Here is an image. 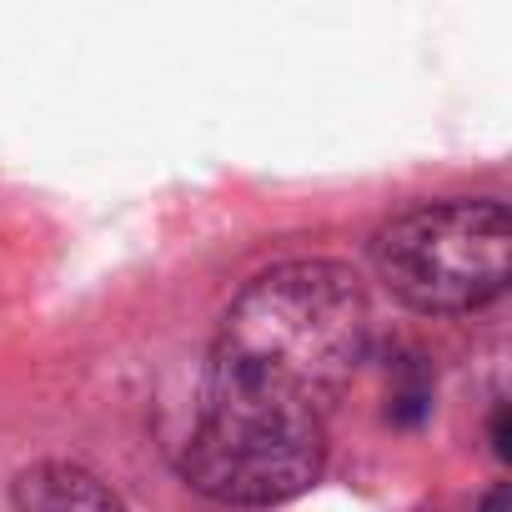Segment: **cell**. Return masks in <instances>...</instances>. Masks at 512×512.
Listing matches in <instances>:
<instances>
[{
    "instance_id": "obj_1",
    "label": "cell",
    "mask_w": 512,
    "mask_h": 512,
    "mask_svg": "<svg viewBox=\"0 0 512 512\" xmlns=\"http://www.w3.org/2000/svg\"><path fill=\"white\" fill-rule=\"evenodd\" d=\"M367 322V297L347 267L282 262L236 292L206 362L327 412L367 357Z\"/></svg>"
},
{
    "instance_id": "obj_2",
    "label": "cell",
    "mask_w": 512,
    "mask_h": 512,
    "mask_svg": "<svg viewBox=\"0 0 512 512\" xmlns=\"http://www.w3.org/2000/svg\"><path fill=\"white\" fill-rule=\"evenodd\" d=\"M327 462V412L256 377L201 372L181 472L226 507H272L307 492Z\"/></svg>"
},
{
    "instance_id": "obj_3",
    "label": "cell",
    "mask_w": 512,
    "mask_h": 512,
    "mask_svg": "<svg viewBox=\"0 0 512 512\" xmlns=\"http://www.w3.org/2000/svg\"><path fill=\"white\" fill-rule=\"evenodd\" d=\"M512 216L497 196H447L392 216L372 262L392 297L417 312H472L502 297Z\"/></svg>"
},
{
    "instance_id": "obj_4",
    "label": "cell",
    "mask_w": 512,
    "mask_h": 512,
    "mask_svg": "<svg viewBox=\"0 0 512 512\" xmlns=\"http://www.w3.org/2000/svg\"><path fill=\"white\" fill-rule=\"evenodd\" d=\"M16 512H126L121 497L76 462H36L11 487Z\"/></svg>"
},
{
    "instance_id": "obj_5",
    "label": "cell",
    "mask_w": 512,
    "mask_h": 512,
    "mask_svg": "<svg viewBox=\"0 0 512 512\" xmlns=\"http://www.w3.org/2000/svg\"><path fill=\"white\" fill-rule=\"evenodd\" d=\"M477 512H507V487H492L487 497H482V507Z\"/></svg>"
}]
</instances>
